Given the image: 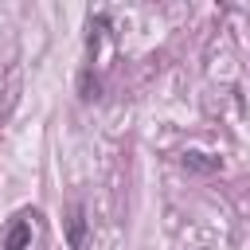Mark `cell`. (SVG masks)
Instances as JSON below:
<instances>
[{
	"mask_svg": "<svg viewBox=\"0 0 250 250\" xmlns=\"http://www.w3.org/2000/svg\"><path fill=\"white\" fill-rule=\"evenodd\" d=\"M62 230H66V246H70V250H86V242H90V223H86L82 203H70V207H66Z\"/></svg>",
	"mask_w": 250,
	"mask_h": 250,
	"instance_id": "cell-1",
	"label": "cell"
},
{
	"mask_svg": "<svg viewBox=\"0 0 250 250\" xmlns=\"http://www.w3.org/2000/svg\"><path fill=\"white\" fill-rule=\"evenodd\" d=\"M27 242H31V223H27V219H20V223L8 230L4 250H27Z\"/></svg>",
	"mask_w": 250,
	"mask_h": 250,
	"instance_id": "cell-2",
	"label": "cell"
},
{
	"mask_svg": "<svg viewBox=\"0 0 250 250\" xmlns=\"http://www.w3.org/2000/svg\"><path fill=\"white\" fill-rule=\"evenodd\" d=\"M184 168H191V172H215L219 160H203V152H188L184 156Z\"/></svg>",
	"mask_w": 250,
	"mask_h": 250,
	"instance_id": "cell-3",
	"label": "cell"
}]
</instances>
